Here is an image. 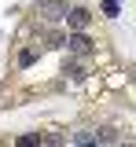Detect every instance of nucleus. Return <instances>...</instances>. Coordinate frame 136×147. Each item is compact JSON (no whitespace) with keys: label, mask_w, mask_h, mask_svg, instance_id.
Listing matches in <instances>:
<instances>
[{"label":"nucleus","mask_w":136,"mask_h":147,"mask_svg":"<svg viewBox=\"0 0 136 147\" xmlns=\"http://www.w3.org/2000/svg\"><path fill=\"white\" fill-rule=\"evenodd\" d=\"M66 11H70V7H66L63 0H40L37 4V15L44 18V22H59V18H66Z\"/></svg>","instance_id":"f257e3e1"},{"label":"nucleus","mask_w":136,"mask_h":147,"mask_svg":"<svg viewBox=\"0 0 136 147\" xmlns=\"http://www.w3.org/2000/svg\"><path fill=\"white\" fill-rule=\"evenodd\" d=\"M66 48H70L74 55H92V40H88V33H85V30H70Z\"/></svg>","instance_id":"f03ea898"},{"label":"nucleus","mask_w":136,"mask_h":147,"mask_svg":"<svg viewBox=\"0 0 136 147\" xmlns=\"http://www.w3.org/2000/svg\"><path fill=\"white\" fill-rule=\"evenodd\" d=\"M88 22H92V15H88L85 7H74V11H66V26H70V30H88Z\"/></svg>","instance_id":"7ed1b4c3"},{"label":"nucleus","mask_w":136,"mask_h":147,"mask_svg":"<svg viewBox=\"0 0 136 147\" xmlns=\"http://www.w3.org/2000/svg\"><path fill=\"white\" fill-rule=\"evenodd\" d=\"M118 140H121V136H118L114 129H96V132H92V144H118Z\"/></svg>","instance_id":"20e7f679"},{"label":"nucleus","mask_w":136,"mask_h":147,"mask_svg":"<svg viewBox=\"0 0 136 147\" xmlns=\"http://www.w3.org/2000/svg\"><path fill=\"white\" fill-rule=\"evenodd\" d=\"M37 55H40V48H26V52L19 55V66H22V70H26V66H33V63H37Z\"/></svg>","instance_id":"39448f33"},{"label":"nucleus","mask_w":136,"mask_h":147,"mask_svg":"<svg viewBox=\"0 0 136 147\" xmlns=\"http://www.w3.org/2000/svg\"><path fill=\"white\" fill-rule=\"evenodd\" d=\"M66 74H70L74 81H85V77H88V70H85V66H77V63H70V66H66Z\"/></svg>","instance_id":"423d86ee"},{"label":"nucleus","mask_w":136,"mask_h":147,"mask_svg":"<svg viewBox=\"0 0 136 147\" xmlns=\"http://www.w3.org/2000/svg\"><path fill=\"white\" fill-rule=\"evenodd\" d=\"M118 11H121L118 0H103V15H107V18H118Z\"/></svg>","instance_id":"0eeeda50"},{"label":"nucleus","mask_w":136,"mask_h":147,"mask_svg":"<svg viewBox=\"0 0 136 147\" xmlns=\"http://www.w3.org/2000/svg\"><path fill=\"white\" fill-rule=\"evenodd\" d=\"M48 48H66V37H63V33H52V37H48Z\"/></svg>","instance_id":"6e6552de"},{"label":"nucleus","mask_w":136,"mask_h":147,"mask_svg":"<svg viewBox=\"0 0 136 147\" xmlns=\"http://www.w3.org/2000/svg\"><path fill=\"white\" fill-rule=\"evenodd\" d=\"M133 81H136V74H133Z\"/></svg>","instance_id":"1a4fd4ad"}]
</instances>
